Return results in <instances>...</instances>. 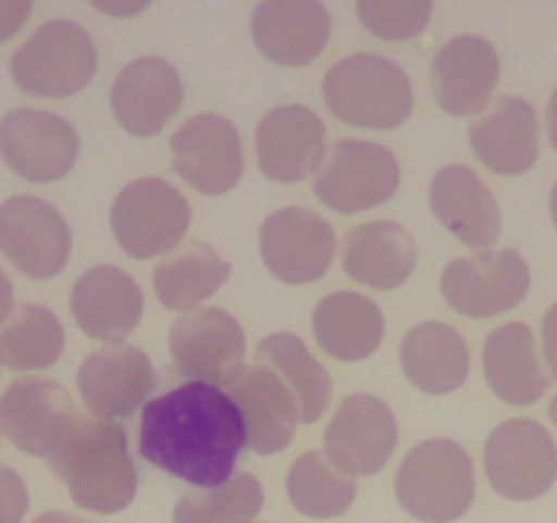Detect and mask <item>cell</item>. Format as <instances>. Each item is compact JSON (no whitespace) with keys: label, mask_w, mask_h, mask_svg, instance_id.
<instances>
[{"label":"cell","mask_w":557,"mask_h":523,"mask_svg":"<svg viewBox=\"0 0 557 523\" xmlns=\"http://www.w3.org/2000/svg\"><path fill=\"white\" fill-rule=\"evenodd\" d=\"M500 76V58L484 36H457L433 60V93L444 112L476 114L487 107Z\"/></svg>","instance_id":"24"},{"label":"cell","mask_w":557,"mask_h":523,"mask_svg":"<svg viewBox=\"0 0 557 523\" xmlns=\"http://www.w3.org/2000/svg\"><path fill=\"white\" fill-rule=\"evenodd\" d=\"M531 289V267L515 248L482 251L455 259L441 276L444 300L468 319H490L511 311Z\"/></svg>","instance_id":"10"},{"label":"cell","mask_w":557,"mask_h":523,"mask_svg":"<svg viewBox=\"0 0 557 523\" xmlns=\"http://www.w3.org/2000/svg\"><path fill=\"white\" fill-rule=\"evenodd\" d=\"M549 212H553V221L557 227V183L553 185V194H549Z\"/></svg>","instance_id":"42"},{"label":"cell","mask_w":557,"mask_h":523,"mask_svg":"<svg viewBox=\"0 0 557 523\" xmlns=\"http://www.w3.org/2000/svg\"><path fill=\"white\" fill-rule=\"evenodd\" d=\"M403 374L417 390L449 396L460 390L471 370V352L460 332L446 321H422L411 327L400 346Z\"/></svg>","instance_id":"26"},{"label":"cell","mask_w":557,"mask_h":523,"mask_svg":"<svg viewBox=\"0 0 557 523\" xmlns=\"http://www.w3.org/2000/svg\"><path fill=\"white\" fill-rule=\"evenodd\" d=\"M484 376L500 401L511 406H531L549 390L536 352V338L522 321H509L487 336L484 343Z\"/></svg>","instance_id":"28"},{"label":"cell","mask_w":557,"mask_h":523,"mask_svg":"<svg viewBox=\"0 0 557 523\" xmlns=\"http://www.w3.org/2000/svg\"><path fill=\"white\" fill-rule=\"evenodd\" d=\"M71 314L87 338L114 346L139 327L145 294L125 270L98 265L82 272L71 289Z\"/></svg>","instance_id":"21"},{"label":"cell","mask_w":557,"mask_h":523,"mask_svg":"<svg viewBox=\"0 0 557 523\" xmlns=\"http://www.w3.org/2000/svg\"><path fill=\"white\" fill-rule=\"evenodd\" d=\"M547 131H549V142L557 150V90L549 98V107H547Z\"/></svg>","instance_id":"41"},{"label":"cell","mask_w":557,"mask_h":523,"mask_svg":"<svg viewBox=\"0 0 557 523\" xmlns=\"http://www.w3.org/2000/svg\"><path fill=\"white\" fill-rule=\"evenodd\" d=\"M321 93L337 120L359 129H397L413 112V87L406 71L373 52L337 60L326 71Z\"/></svg>","instance_id":"3"},{"label":"cell","mask_w":557,"mask_h":523,"mask_svg":"<svg viewBox=\"0 0 557 523\" xmlns=\"http://www.w3.org/2000/svg\"><path fill=\"white\" fill-rule=\"evenodd\" d=\"M232 276V265L207 243H190L156 267L152 283L166 308L196 311Z\"/></svg>","instance_id":"31"},{"label":"cell","mask_w":557,"mask_h":523,"mask_svg":"<svg viewBox=\"0 0 557 523\" xmlns=\"http://www.w3.org/2000/svg\"><path fill=\"white\" fill-rule=\"evenodd\" d=\"M109 223L125 254L150 259L177 248L190 227V205L166 180L141 178L114 196Z\"/></svg>","instance_id":"6"},{"label":"cell","mask_w":557,"mask_h":523,"mask_svg":"<svg viewBox=\"0 0 557 523\" xmlns=\"http://www.w3.org/2000/svg\"><path fill=\"white\" fill-rule=\"evenodd\" d=\"M403 510L422 523H451L466 515L476 496L473 463L451 439H428L403 458L395 477Z\"/></svg>","instance_id":"4"},{"label":"cell","mask_w":557,"mask_h":523,"mask_svg":"<svg viewBox=\"0 0 557 523\" xmlns=\"http://www.w3.org/2000/svg\"><path fill=\"white\" fill-rule=\"evenodd\" d=\"M484 472L498 496L533 501L557 479V445L536 419H506L484 447Z\"/></svg>","instance_id":"8"},{"label":"cell","mask_w":557,"mask_h":523,"mask_svg":"<svg viewBox=\"0 0 557 523\" xmlns=\"http://www.w3.org/2000/svg\"><path fill=\"white\" fill-rule=\"evenodd\" d=\"M430 207L446 232L473 251H487L500 238V207L484 180L466 163H449L430 183Z\"/></svg>","instance_id":"23"},{"label":"cell","mask_w":557,"mask_h":523,"mask_svg":"<svg viewBox=\"0 0 557 523\" xmlns=\"http://www.w3.org/2000/svg\"><path fill=\"white\" fill-rule=\"evenodd\" d=\"M76 387L92 417H131L150 398L156 368L139 346L114 343L82 360Z\"/></svg>","instance_id":"17"},{"label":"cell","mask_w":557,"mask_h":523,"mask_svg":"<svg viewBox=\"0 0 557 523\" xmlns=\"http://www.w3.org/2000/svg\"><path fill=\"white\" fill-rule=\"evenodd\" d=\"M400 441L389 403L368 392L343 398L324 434V452L343 474H379Z\"/></svg>","instance_id":"13"},{"label":"cell","mask_w":557,"mask_h":523,"mask_svg":"<svg viewBox=\"0 0 557 523\" xmlns=\"http://www.w3.org/2000/svg\"><path fill=\"white\" fill-rule=\"evenodd\" d=\"M286 490L294 510L308 518H337L357 499V483L351 474L332 466L319 450L305 452L292 463Z\"/></svg>","instance_id":"33"},{"label":"cell","mask_w":557,"mask_h":523,"mask_svg":"<svg viewBox=\"0 0 557 523\" xmlns=\"http://www.w3.org/2000/svg\"><path fill=\"white\" fill-rule=\"evenodd\" d=\"M400 188V161L384 145L341 139L315 172L313 191L335 212H362L384 205Z\"/></svg>","instance_id":"7"},{"label":"cell","mask_w":557,"mask_h":523,"mask_svg":"<svg viewBox=\"0 0 557 523\" xmlns=\"http://www.w3.org/2000/svg\"><path fill=\"white\" fill-rule=\"evenodd\" d=\"M542 338H544V354H547V365L557 379V303L547 311V316H544Z\"/></svg>","instance_id":"38"},{"label":"cell","mask_w":557,"mask_h":523,"mask_svg":"<svg viewBox=\"0 0 557 523\" xmlns=\"http://www.w3.org/2000/svg\"><path fill=\"white\" fill-rule=\"evenodd\" d=\"M313 336L341 363L368 360L384 341V314L359 292H332L315 305Z\"/></svg>","instance_id":"29"},{"label":"cell","mask_w":557,"mask_h":523,"mask_svg":"<svg viewBox=\"0 0 557 523\" xmlns=\"http://www.w3.org/2000/svg\"><path fill=\"white\" fill-rule=\"evenodd\" d=\"M98 69L90 33L69 20L38 27L11 58V80L30 96L69 98L85 90Z\"/></svg>","instance_id":"5"},{"label":"cell","mask_w":557,"mask_h":523,"mask_svg":"<svg viewBox=\"0 0 557 523\" xmlns=\"http://www.w3.org/2000/svg\"><path fill=\"white\" fill-rule=\"evenodd\" d=\"M174 368L188 381L223 387L245 360V332L223 308H196L169 330Z\"/></svg>","instance_id":"15"},{"label":"cell","mask_w":557,"mask_h":523,"mask_svg":"<svg viewBox=\"0 0 557 523\" xmlns=\"http://www.w3.org/2000/svg\"><path fill=\"white\" fill-rule=\"evenodd\" d=\"M326 129L313 109L283 104L267 112L256 129L259 169L275 183H299L324 167Z\"/></svg>","instance_id":"18"},{"label":"cell","mask_w":557,"mask_h":523,"mask_svg":"<svg viewBox=\"0 0 557 523\" xmlns=\"http://www.w3.org/2000/svg\"><path fill=\"white\" fill-rule=\"evenodd\" d=\"M250 33L267 60L286 69H302L330 44V11L315 0H267L253 9Z\"/></svg>","instance_id":"22"},{"label":"cell","mask_w":557,"mask_h":523,"mask_svg":"<svg viewBox=\"0 0 557 523\" xmlns=\"http://www.w3.org/2000/svg\"><path fill=\"white\" fill-rule=\"evenodd\" d=\"M49 466L82 510L112 515L134 501L139 472L131 458L123 425L101 417H79Z\"/></svg>","instance_id":"2"},{"label":"cell","mask_w":557,"mask_h":523,"mask_svg":"<svg viewBox=\"0 0 557 523\" xmlns=\"http://www.w3.org/2000/svg\"><path fill=\"white\" fill-rule=\"evenodd\" d=\"M65 332L54 311L25 303L0 325V365L11 370H41L60 360Z\"/></svg>","instance_id":"32"},{"label":"cell","mask_w":557,"mask_h":523,"mask_svg":"<svg viewBox=\"0 0 557 523\" xmlns=\"http://www.w3.org/2000/svg\"><path fill=\"white\" fill-rule=\"evenodd\" d=\"M471 147L479 161L500 178L525 174L539 158L536 109L520 96H504L473 120Z\"/></svg>","instance_id":"25"},{"label":"cell","mask_w":557,"mask_h":523,"mask_svg":"<svg viewBox=\"0 0 557 523\" xmlns=\"http://www.w3.org/2000/svg\"><path fill=\"white\" fill-rule=\"evenodd\" d=\"M33 523H87V521H82V518L76 515H69V512L54 510V512H44V515H38Z\"/></svg>","instance_id":"40"},{"label":"cell","mask_w":557,"mask_h":523,"mask_svg":"<svg viewBox=\"0 0 557 523\" xmlns=\"http://www.w3.org/2000/svg\"><path fill=\"white\" fill-rule=\"evenodd\" d=\"M357 14L373 36L384 41H408L419 36L433 16L430 0H359Z\"/></svg>","instance_id":"35"},{"label":"cell","mask_w":557,"mask_h":523,"mask_svg":"<svg viewBox=\"0 0 557 523\" xmlns=\"http://www.w3.org/2000/svg\"><path fill=\"white\" fill-rule=\"evenodd\" d=\"M0 158L22 180L54 183L74 169L79 134L63 114L16 109L0 120Z\"/></svg>","instance_id":"11"},{"label":"cell","mask_w":557,"mask_h":523,"mask_svg":"<svg viewBox=\"0 0 557 523\" xmlns=\"http://www.w3.org/2000/svg\"><path fill=\"white\" fill-rule=\"evenodd\" d=\"M27 504L25 479L11 466H0V523H22Z\"/></svg>","instance_id":"36"},{"label":"cell","mask_w":557,"mask_h":523,"mask_svg":"<svg viewBox=\"0 0 557 523\" xmlns=\"http://www.w3.org/2000/svg\"><path fill=\"white\" fill-rule=\"evenodd\" d=\"M245 447L243 414L221 387L185 381L145 403L141 458L183 483L218 488L234 477Z\"/></svg>","instance_id":"1"},{"label":"cell","mask_w":557,"mask_h":523,"mask_svg":"<svg viewBox=\"0 0 557 523\" xmlns=\"http://www.w3.org/2000/svg\"><path fill=\"white\" fill-rule=\"evenodd\" d=\"M243 414L248 447L256 455H275L294 441L299 412L286 381L267 365H243L221 387Z\"/></svg>","instance_id":"19"},{"label":"cell","mask_w":557,"mask_h":523,"mask_svg":"<svg viewBox=\"0 0 557 523\" xmlns=\"http://www.w3.org/2000/svg\"><path fill=\"white\" fill-rule=\"evenodd\" d=\"M264 510V488L253 474H234L218 488L185 494L174 507V523H250Z\"/></svg>","instance_id":"34"},{"label":"cell","mask_w":557,"mask_h":523,"mask_svg":"<svg viewBox=\"0 0 557 523\" xmlns=\"http://www.w3.org/2000/svg\"><path fill=\"white\" fill-rule=\"evenodd\" d=\"M82 414L60 381L22 376L0 396V434L36 458H52Z\"/></svg>","instance_id":"9"},{"label":"cell","mask_w":557,"mask_h":523,"mask_svg":"<svg viewBox=\"0 0 557 523\" xmlns=\"http://www.w3.org/2000/svg\"><path fill=\"white\" fill-rule=\"evenodd\" d=\"M11 308H14V283H11V278L0 267V325L9 321Z\"/></svg>","instance_id":"39"},{"label":"cell","mask_w":557,"mask_h":523,"mask_svg":"<svg viewBox=\"0 0 557 523\" xmlns=\"http://www.w3.org/2000/svg\"><path fill=\"white\" fill-rule=\"evenodd\" d=\"M549 417H553V423L557 425V396L553 398V403H549Z\"/></svg>","instance_id":"43"},{"label":"cell","mask_w":557,"mask_h":523,"mask_svg":"<svg viewBox=\"0 0 557 523\" xmlns=\"http://www.w3.org/2000/svg\"><path fill=\"white\" fill-rule=\"evenodd\" d=\"M183 80L163 58H139L120 69L112 85V114L131 136H156L183 107Z\"/></svg>","instance_id":"20"},{"label":"cell","mask_w":557,"mask_h":523,"mask_svg":"<svg viewBox=\"0 0 557 523\" xmlns=\"http://www.w3.org/2000/svg\"><path fill=\"white\" fill-rule=\"evenodd\" d=\"M259 360L275 370L297 401L299 423L313 425L332 401V376L294 332H272L259 341Z\"/></svg>","instance_id":"30"},{"label":"cell","mask_w":557,"mask_h":523,"mask_svg":"<svg viewBox=\"0 0 557 523\" xmlns=\"http://www.w3.org/2000/svg\"><path fill=\"white\" fill-rule=\"evenodd\" d=\"M172 167L180 178L207 196L232 191L243 180L245 153L239 131L221 114H196L174 131Z\"/></svg>","instance_id":"16"},{"label":"cell","mask_w":557,"mask_h":523,"mask_svg":"<svg viewBox=\"0 0 557 523\" xmlns=\"http://www.w3.org/2000/svg\"><path fill=\"white\" fill-rule=\"evenodd\" d=\"M33 3L25 0H0V41H9L25 27Z\"/></svg>","instance_id":"37"},{"label":"cell","mask_w":557,"mask_h":523,"mask_svg":"<svg viewBox=\"0 0 557 523\" xmlns=\"http://www.w3.org/2000/svg\"><path fill=\"white\" fill-rule=\"evenodd\" d=\"M335 229L305 207H283L261 223L259 248L267 270L283 283H313L324 278L335 256Z\"/></svg>","instance_id":"14"},{"label":"cell","mask_w":557,"mask_h":523,"mask_svg":"<svg viewBox=\"0 0 557 523\" xmlns=\"http://www.w3.org/2000/svg\"><path fill=\"white\" fill-rule=\"evenodd\" d=\"M0 254L27 278H54L71 256V227L58 207L36 196L0 205Z\"/></svg>","instance_id":"12"},{"label":"cell","mask_w":557,"mask_h":523,"mask_svg":"<svg viewBox=\"0 0 557 523\" xmlns=\"http://www.w3.org/2000/svg\"><path fill=\"white\" fill-rule=\"evenodd\" d=\"M417 267V240L395 221L354 227L343 243V270L373 289H397Z\"/></svg>","instance_id":"27"}]
</instances>
